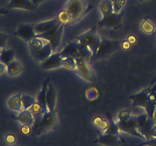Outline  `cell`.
<instances>
[{"instance_id": "1", "label": "cell", "mask_w": 156, "mask_h": 146, "mask_svg": "<svg viewBox=\"0 0 156 146\" xmlns=\"http://www.w3.org/2000/svg\"><path fill=\"white\" fill-rule=\"evenodd\" d=\"M98 7L102 15V18L98 23L101 28L118 29L121 27L124 12H114L111 0H104Z\"/></svg>"}, {"instance_id": "2", "label": "cell", "mask_w": 156, "mask_h": 146, "mask_svg": "<svg viewBox=\"0 0 156 146\" xmlns=\"http://www.w3.org/2000/svg\"><path fill=\"white\" fill-rule=\"evenodd\" d=\"M34 116V123L33 125L31 133L34 136H38L51 130H54L57 126V116L55 110L41 113Z\"/></svg>"}, {"instance_id": "3", "label": "cell", "mask_w": 156, "mask_h": 146, "mask_svg": "<svg viewBox=\"0 0 156 146\" xmlns=\"http://www.w3.org/2000/svg\"><path fill=\"white\" fill-rule=\"evenodd\" d=\"M117 123L120 132L129 134L133 136L145 140V138L140 133L137 129L136 122L135 116L131 115L129 109H123L118 115V120Z\"/></svg>"}, {"instance_id": "4", "label": "cell", "mask_w": 156, "mask_h": 146, "mask_svg": "<svg viewBox=\"0 0 156 146\" xmlns=\"http://www.w3.org/2000/svg\"><path fill=\"white\" fill-rule=\"evenodd\" d=\"M59 53L62 58H73L75 59H84L88 62L91 61L92 56L91 52L76 40L69 42Z\"/></svg>"}, {"instance_id": "5", "label": "cell", "mask_w": 156, "mask_h": 146, "mask_svg": "<svg viewBox=\"0 0 156 146\" xmlns=\"http://www.w3.org/2000/svg\"><path fill=\"white\" fill-rule=\"evenodd\" d=\"M151 89V85L147 88H145L143 91L132 94L129 96V98L132 100L133 106L136 107H142L146 110V113L149 115L150 118L154 120V116L156 109V104L151 101L149 98V91Z\"/></svg>"}, {"instance_id": "6", "label": "cell", "mask_w": 156, "mask_h": 146, "mask_svg": "<svg viewBox=\"0 0 156 146\" xmlns=\"http://www.w3.org/2000/svg\"><path fill=\"white\" fill-rule=\"evenodd\" d=\"M92 9V5H87L85 0H69L64 6L63 9L71 16L72 21L70 24H72L81 19Z\"/></svg>"}, {"instance_id": "7", "label": "cell", "mask_w": 156, "mask_h": 146, "mask_svg": "<svg viewBox=\"0 0 156 146\" xmlns=\"http://www.w3.org/2000/svg\"><path fill=\"white\" fill-rule=\"evenodd\" d=\"M137 129L145 138V140L156 137V123L146 113L135 116Z\"/></svg>"}, {"instance_id": "8", "label": "cell", "mask_w": 156, "mask_h": 146, "mask_svg": "<svg viewBox=\"0 0 156 146\" xmlns=\"http://www.w3.org/2000/svg\"><path fill=\"white\" fill-rule=\"evenodd\" d=\"M76 40L79 41L81 44L86 47L91 52L92 56H94L97 53L98 49L100 46L101 37L98 33L95 26H93L88 31L78 36Z\"/></svg>"}, {"instance_id": "9", "label": "cell", "mask_w": 156, "mask_h": 146, "mask_svg": "<svg viewBox=\"0 0 156 146\" xmlns=\"http://www.w3.org/2000/svg\"><path fill=\"white\" fill-rule=\"evenodd\" d=\"M120 47V43L118 40H113L107 39L102 37L101 40L100 46L97 50V53L92 56L91 61H95L97 59L106 58L119 50Z\"/></svg>"}, {"instance_id": "10", "label": "cell", "mask_w": 156, "mask_h": 146, "mask_svg": "<svg viewBox=\"0 0 156 146\" xmlns=\"http://www.w3.org/2000/svg\"><path fill=\"white\" fill-rule=\"evenodd\" d=\"M64 26H65V24H59L57 27H54V28L49 30V31L41 33V34L36 35V37L46 40L48 41L50 45H51L52 50L53 51V50H56V48L60 44L62 34H63Z\"/></svg>"}, {"instance_id": "11", "label": "cell", "mask_w": 156, "mask_h": 146, "mask_svg": "<svg viewBox=\"0 0 156 146\" xmlns=\"http://www.w3.org/2000/svg\"><path fill=\"white\" fill-rule=\"evenodd\" d=\"M76 68L74 70L76 75L87 82L94 83L97 82V77L91 69L88 61L84 59H76Z\"/></svg>"}, {"instance_id": "12", "label": "cell", "mask_w": 156, "mask_h": 146, "mask_svg": "<svg viewBox=\"0 0 156 146\" xmlns=\"http://www.w3.org/2000/svg\"><path fill=\"white\" fill-rule=\"evenodd\" d=\"M98 138L94 141V144H101L104 146H119L125 142V140L120 134L104 133L98 130Z\"/></svg>"}, {"instance_id": "13", "label": "cell", "mask_w": 156, "mask_h": 146, "mask_svg": "<svg viewBox=\"0 0 156 146\" xmlns=\"http://www.w3.org/2000/svg\"><path fill=\"white\" fill-rule=\"evenodd\" d=\"M34 26V24H20L14 31L13 34L29 43L34 38L36 37Z\"/></svg>"}, {"instance_id": "14", "label": "cell", "mask_w": 156, "mask_h": 146, "mask_svg": "<svg viewBox=\"0 0 156 146\" xmlns=\"http://www.w3.org/2000/svg\"><path fill=\"white\" fill-rule=\"evenodd\" d=\"M62 57L59 53H52L46 60L41 62V68L43 70H51L62 66Z\"/></svg>"}, {"instance_id": "15", "label": "cell", "mask_w": 156, "mask_h": 146, "mask_svg": "<svg viewBox=\"0 0 156 146\" xmlns=\"http://www.w3.org/2000/svg\"><path fill=\"white\" fill-rule=\"evenodd\" d=\"M52 52H53V50H52L51 45H50V43L47 42L42 47L36 50L30 51V53L34 60L42 62L52 54Z\"/></svg>"}, {"instance_id": "16", "label": "cell", "mask_w": 156, "mask_h": 146, "mask_svg": "<svg viewBox=\"0 0 156 146\" xmlns=\"http://www.w3.org/2000/svg\"><path fill=\"white\" fill-rule=\"evenodd\" d=\"M59 24H61L60 21H59L57 18H53V19L49 20V21H43V22L34 24V32L36 35H39L52 30V29L57 27Z\"/></svg>"}, {"instance_id": "17", "label": "cell", "mask_w": 156, "mask_h": 146, "mask_svg": "<svg viewBox=\"0 0 156 146\" xmlns=\"http://www.w3.org/2000/svg\"><path fill=\"white\" fill-rule=\"evenodd\" d=\"M12 118L19 122L22 126L25 125V126H33L34 123V116L29 109H24V110L21 111L19 114L17 116L12 115Z\"/></svg>"}, {"instance_id": "18", "label": "cell", "mask_w": 156, "mask_h": 146, "mask_svg": "<svg viewBox=\"0 0 156 146\" xmlns=\"http://www.w3.org/2000/svg\"><path fill=\"white\" fill-rule=\"evenodd\" d=\"M36 6L30 2V0H10L7 5L9 9H23V10L32 11Z\"/></svg>"}, {"instance_id": "19", "label": "cell", "mask_w": 156, "mask_h": 146, "mask_svg": "<svg viewBox=\"0 0 156 146\" xmlns=\"http://www.w3.org/2000/svg\"><path fill=\"white\" fill-rule=\"evenodd\" d=\"M46 103L48 111L51 112L55 110L56 103V91L51 84H49L48 85V89L46 94Z\"/></svg>"}, {"instance_id": "20", "label": "cell", "mask_w": 156, "mask_h": 146, "mask_svg": "<svg viewBox=\"0 0 156 146\" xmlns=\"http://www.w3.org/2000/svg\"><path fill=\"white\" fill-rule=\"evenodd\" d=\"M49 82H50V78H47V80L44 82L42 88L41 89L40 92L38 93L37 97V102L42 106L43 112L46 113L48 112V109L47 106V103H46V94H47V89H48Z\"/></svg>"}, {"instance_id": "21", "label": "cell", "mask_w": 156, "mask_h": 146, "mask_svg": "<svg viewBox=\"0 0 156 146\" xmlns=\"http://www.w3.org/2000/svg\"><path fill=\"white\" fill-rule=\"evenodd\" d=\"M7 106L11 110L21 112L22 109L21 103V94H17L11 97L7 101Z\"/></svg>"}, {"instance_id": "22", "label": "cell", "mask_w": 156, "mask_h": 146, "mask_svg": "<svg viewBox=\"0 0 156 146\" xmlns=\"http://www.w3.org/2000/svg\"><path fill=\"white\" fill-rule=\"evenodd\" d=\"M15 52L13 49L3 48L0 53V62L7 66L9 63L15 60Z\"/></svg>"}, {"instance_id": "23", "label": "cell", "mask_w": 156, "mask_h": 146, "mask_svg": "<svg viewBox=\"0 0 156 146\" xmlns=\"http://www.w3.org/2000/svg\"><path fill=\"white\" fill-rule=\"evenodd\" d=\"M22 65L19 61L14 60L6 66V71H7L8 75L14 77L19 75L22 71Z\"/></svg>"}, {"instance_id": "24", "label": "cell", "mask_w": 156, "mask_h": 146, "mask_svg": "<svg viewBox=\"0 0 156 146\" xmlns=\"http://www.w3.org/2000/svg\"><path fill=\"white\" fill-rule=\"evenodd\" d=\"M92 123L96 128H98V130H99L101 132H105L108 129V126H109V122H108V120H104L101 116L94 117L92 121Z\"/></svg>"}, {"instance_id": "25", "label": "cell", "mask_w": 156, "mask_h": 146, "mask_svg": "<svg viewBox=\"0 0 156 146\" xmlns=\"http://www.w3.org/2000/svg\"><path fill=\"white\" fill-rule=\"evenodd\" d=\"M37 100L30 95L24 94L21 95V103H22L23 109H29L35 103Z\"/></svg>"}, {"instance_id": "26", "label": "cell", "mask_w": 156, "mask_h": 146, "mask_svg": "<svg viewBox=\"0 0 156 146\" xmlns=\"http://www.w3.org/2000/svg\"><path fill=\"white\" fill-rule=\"evenodd\" d=\"M48 42L47 40L44 39H41L38 37H34L30 43H29V50L30 51H33V50H36L37 49L42 47L44 44H46Z\"/></svg>"}, {"instance_id": "27", "label": "cell", "mask_w": 156, "mask_h": 146, "mask_svg": "<svg viewBox=\"0 0 156 146\" xmlns=\"http://www.w3.org/2000/svg\"><path fill=\"white\" fill-rule=\"evenodd\" d=\"M108 120L109 122V126H108V129L105 131L104 133H111V134H120V131H119L118 126H117V123L114 122L111 116L109 113H108Z\"/></svg>"}, {"instance_id": "28", "label": "cell", "mask_w": 156, "mask_h": 146, "mask_svg": "<svg viewBox=\"0 0 156 146\" xmlns=\"http://www.w3.org/2000/svg\"><path fill=\"white\" fill-rule=\"evenodd\" d=\"M62 66L69 70L74 71L76 68V61L73 58H62Z\"/></svg>"}, {"instance_id": "29", "label": "cell", "mask_w": 156, "mask_h": 146, "mask_svg": "<svg viewBox=\"0 0 156 146\" xmlns=\"http://www.w3.org/2000/svg\"><path fill=\"white\" fill-rule=\"evenodd\" d=\"M140 27L143 30V31L146 33H152L155 31V26L146 18L143 20Z\"/></svg>"}, {"instance_id": "30", "label": "cell", "mask_w": 156, "mask_h": 146, "mask_svg": "<svg viewBox=\"0 0 156 146\" xmlns=\"http://www.w3.org/2000/svg\"><path fill=\"white\" fill-rule=\"evenodd\" d=\"M57 18L59 19V21H60L61 24H70L72 21L70 15L66 12V11L64 10V9H62L61 12H59V13L58 14Z\"/></svg>"}, {"instance_id": "31", "label": "cell", "mask_w": 156, "mask_h": 146, "mask_svg": "<svg viewBox=\"0 0 156 146\" xmlns=\"http://www.w3.org/2000/svg\"><path fill=\"white\" fill-rule=\"evenodd\" d=\"M126 0H111L113 5L114 12L115 13H120V10L126 3Z\"/></svg>"}, {"instance_id": "32", "label": "cell", "mask_w": 156, "mask_h": 146, "mask_svg": "<svg viewBox=\"0 0 156 146\" xmlns=\"http://www.w3.org/2000/svg\"><path fill=\"white\" fill-rule=\"evenodd\" d=\"M8 40H9V35L0 30V47L1 48L3 49L5 47Z\"/></svg>"}, {"instance_id": "33", "label": "cell", "mask_w": 156, "mask_h": 146, "mask_svg": "<svg viewBox=\"0 0 156 146\" xmlns=\"http://www.w3.org/2000/svg\"><path fill=\"white\" fill-rule=\"evenodd\" d=\"M139 146H156V137L146 140L141 144H139Z\"/></svg>"}, {"instance_id": "34", "label": "cell", "mask_w": 156, "mask_h": 146, "mask_svg": "<svg viewBox=\"0 0 156 146\" xmlns=\"http://www.w3.org/2000/svg\"><path fill=\"white\" fill-rule=\"evenodd\" d=\"M5 140L9 144H13L16 142V138H15V135H12V134H8L5 138Z\"/></svg>"}, {"instance_id": "35", "label": "cell", "mask_w": 156, "mask_h": 146, "mask_svg": "<svg viewBox=\"0 0 156 146\" xmlns=\"http://www.w3.org/2000/svg\"><path fill=\"white\" fill-rule=\"evenodd\" d=\"M32 128L30 126H25V125H23L22 127L21 128V132L23 135H29V134L31 132Z\"/></svg>"}, {"instance_id": "36", "label": "cell", "mask_w": 156, "mask_h": 146, "mask_svg": "<svg viewBox=\"0 0 156 146\" xmlns=\"http://www.w3.org/2000/svg\"><path fill=\"white\" fill-rule=\"evenodd\" d=\"M130 43L129 42V41H125V42H123V43H122V47H123L124 50H128V49H129V47H130Z\"/></svg>"}, {"instance_id": "37", "label": "cell", "mask_w": 156, "mask_h": 146, "mask_svg": "<svg viewBox=\"0 0 156 146\" xmlns=\"http://www.w3.org/2000/svg\"><path fill=\"white\" fill-rule=\"evenodd\" d=\"M9 13V9L6 8H0V15H7Z\"/></svg>"}, {"instance_id": "38", "label": "cell", "mask_w": 156, "mask_h": 146, "mask_svg": "<svg viewBox=\"0 0 156 146\" xmlns=\"http://www.w3.org/2000/svg\"><path fill=\"white\" fill-rule=\"evenodd\" d=\"M45 1L46 0H30V2H31L33 3L35 6H37L38 5H40L41 3L44 2H45Z\"/></svg>"}, {"instance_id": "39", "label": "cell", "mask_w": 156, "mask_h": 146, "mask_svg": "<svg viewBox=\"0 0 156 146\" xmlns=\"http://www.w3.org/2000/svg\"><path fill=\"white\" fill-rule=\"evenodd\" d=\"M5 69H6V65H5L4 64H2L1 62H0V75L2 74V73L5 71Z\"/></svg>"}, {"instance_id": "40", "label": "cell", "mask_w": 156, "mask_h": 146, "mask_svg": "<svg viewBox=\"0 0 156 146\" xmlns=\"http://www.w3.org/2000/svg\"><path fill=\"white\" fill-rule=\"evenodd\" d=\"M127 40L129 41V42L130 43H135L136 41V39L135 36H129V38H128Z\"/></svg>"}, {"instance_id": "41", "label": "cell", "mask_w": 156, "mask_h": 146, "mask_svg": "<svg viewBox=\"0 0 156 146\" xmlns=\"http://www.w3.org/2000/svg\"><path fill=\"white\" fill-rule=\"evenodd\" d=\"M155 83H156V76H155V78H153V80L152 81V82H151L150 85H152H152H153L154 84H155Z\"/></svg>"}, {"instance_id": "42", "label": "cell", "mask_w": 156, "mask_h": 146, "mask_svg": "<svg viewBox=\"0 0 156 146\" xmlns=\"http://www.w3.org/2000/svg\"><path fill=\"white\" fill-rule=\"evenodd\" d=\"M154 120H155V123H156V109H155V116H154Z\"/></svg>"}, {"instance_id": "43", "label": "cell", "mask_w": 156, "mask_h": 146, "mask_svg": "<svg viewBox=\"0 0 156 146\" xmlns=\"http://www.w3.org/2000/svg\"><path fill=\"white\" fill-rule=\"evenodd\" d=\"M139 2H143V1H146V0H138Z\"/></svg>"}]
</instances>
